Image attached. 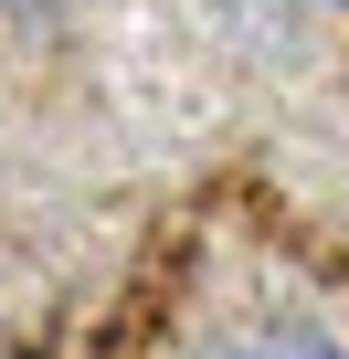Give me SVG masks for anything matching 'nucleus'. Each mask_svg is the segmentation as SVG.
<instances>
[{
  "instance_id": "nucleus-1",
  "label": "nucleus",
  "mask_w": 349,
  "mask_h": 359,
  "mask_svg": "<svg viewBox=\"0 0 349 359\" xmlns=\"http://www.w3.org/2000/svg\"><path fill=\"white\" fill-rule=\"evenodd\" d=\"M212 359H349L317 317H265V327H244V338H223Z\"/></svg>"
},
{
  "instance_id": "nucleus-2",
  "label": "nucleus",
  "mask_w": 349,
  "mask_h": 359,
  "mask_svg": "<svg viewBox=\"0 0 349 359\" xmlns=\"http://www.w3.org/2000/svg\"><path fill=\"white\" fill-rule=\"evenodd\" d=\"M328 11H349V0H328Z\"/></svg>"
}]
</instances>
